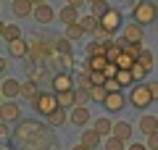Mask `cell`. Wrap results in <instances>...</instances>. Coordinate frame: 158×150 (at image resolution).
Returning a JSON list of instances; mask_svg holds the SVG:
<instances>
[{
    "instance_id": "cell-21",
    "label": "cell",
    "mask_w": 158,
    "mask_h": 150,
    "mask_svg": "<svg viewBox=\"0 0 158 150\" xmlns=\"http://www.w3.org/2000/svg\"><path fill=\"white\" fill-rule=\"evenodd\" d=\"M50 66L61 69V71H69V69L74 66V56L71 53H56V58L50 61Z\"/></svg>"
},
{
    "instance_id": "cell-3",
    "label": "cell",
    "mask_w": 158,
    "mask_h": 150,
    "mask_svg": "<svg viewBox=\"0 0 158 150\" xmlns=\"http://www.w3.org/2000/svg\"><path fill=\"white\" fill-rule=\"evenodd\" d=\"M132 19H135V24H140V27H148V24H153L158 19V6L156 3H148V0H140V3L132 8Z\"/></svg>"
},
{
    "instance_id": "cell-28",
    "label": "cell",
    "mask_w": 158,
    "mask_h": 150,
    "mask_svg": "<svg viewBox=\"0 0 158 150\" xmlns=\"http://www.w3.org/2000/svg\"><path fill=\"white\" fill-rule=\"evenodd\" d=\"M66 121H69V113H66V108H58V111H53L50 116H48V124H50V127H63Z\"/></svg>"
},
{
    "instance_id": "cell-13",
    "label": "cell",
    "mask_w": 158,
    "mask_h": 150,
    "mask_svg": "<svg viewBox=\"0 0 158 150\" xmlns=\"http://www.w3.org/2000/svg\"><path fill=\"white\" fill-rule=\"evenodd\" d=\"M137 129H140L142 134H156L158 132V116H150V113H145V116L140 119V124H137Z\"/></svg>"
},
{
    "instance_id": "cell-31",
    "label": "cell",
    "mask_w": 158,
    "mask_h": 150,
    "mask_svg": "<svg viewBox=\"0 0 158 150\" xmlns=\"http://www.w3.org/2000/svg\"><path fill=\"white\" fill-rule=\"evenodd\" d=\"M87 92H90V100H95V103H103V100H106V95H108V90H106V84H92Z\"/></svg>"
},
{
    "instance_id": "cell-18",
    "label": "cell",
    "mask_w": 158,
    "mask_h": 150,
    "mask_svg": "<svg viewBox=\"0 0 158 150\" xmlns=\"http://www.w3.org/2000/svg\"><path fill=\"white\" fill-rule=\"evenodd\" d=\"M0 34H3V42H13V40H21V32H19V27L16 24H0Z\"/></svg>"
},
{
    "instance_id": "cell-7",
    "label": "cell",
    "mask_w": 158,
    "mask_h": 150,
    "mask_svg": "<svg viewBox=\"0 0 158 150\" xmlns=\"http://www.w3.org/2000/svg\"><path fill=\"white\" fill-rule=\"evenodd\" d=\"M53 92H69V90H77L74 87V79H71V74L69 71H58V74H53Z\"/></svg>"
},
{
    "instance_id": "cell-20",
    "label": "cell",
    "mask_w": 158,
    "mask_h": 150,
    "mask_svg": "<svg viewBox=\"0 0 158 150\" xmlns=\"http://www.w3.org/2000/svg\"><path fill=\"white\" fill-rule=\"evenodd\" d=\"M121 40L140 45L142 42V27H140V24H127V27H124V37H121Z\"/></svg>"
},
{
    "instance_id": "cell-41",
    "label": "cell",
    "mask_w": 158,
    "mask_h": 150,
    "mask_svg": "<svg viewBox=\"0 0 158 150\" xmlns=\"http://www.w3.org/2000/svg\"><path fill=\"white\" fill-rule=\"evenodd\" d=\"M153 61H156V58H153V53H150V50H142V56H140V63H142V66L153 69Z\"/></svg>"
},
{
    "instance_id": "cell-15",
    "label": "cell",
    "mask_w": 158,
    "mask_h": 150,
    "mask_svg": "<svg viewBox=\"0 0 158 150\" xmlns=\"http://www.w3.org/2000/svg\"><path fill=\"white\" fill-rule=\"evenodd\" d=\"M108 66H111L108 56H92V58H87V63H85V71H106Z\"/></svg>"
},
{
    "instance_id": "cell-19",
    "label": "cell",
    "mask_w": 158,
    "mask_h": 150,
    "mask_svg": "<svg viewBox=\"0 0 158 150\" xmlns=\"http://www.w3.org/2000/svg\"><path fill=\"white\" fill-rule=\"evenodd\" d=\"M0 90H3V98L6 100H13L16 95H21V84H19L16 79H3V87Z\"/></svg>"
},
{
    "instance_id": "cell-45",
    "label": "cell",
    "mask_w": 158,
    "mask_h": 150,
    "mask_svg": "<svg viewBox=\"0 0 158 150\" xmlns=\"http://www.w3.org/2000/svg\"><path fill=\"white\" fill-rule=\"evenodd\" d=\"M148 87L153 92V100H158V82H148Z\"/></svg>"
},
{
    "instance_id": "cell-48",
    "label": "cell",
    "mask_w": 158,
    "mask_h": 150,
    "mask_svg": "<svg viewBox=\"0 0 158 150\" xmlns=\"http://www.w3.org/2000/svg\"><path fill=\"white\" fill-rule=\"evenodd\" d=\"M71 150H90V148H85V145L79 142V145H77V148H71Z\"/></svg>"
},
{
    "instance_id": "cell-30",
    "label": "cell",
    "mask_w": 158,
    "mask_h": 150,
    "mask_svg": "<svg viewBox=\"0 0 158 150\" xmlns=\"http://www.w3.org/2000/svg\"><path fill=\"white\" fill-rule=\"evenodd\" d=\"M24 71H27V79L40 82V79H42V63H27V66H24Z\"/></svg>"
},
{
    "instance_id": "cell-32",
    "label": "cell",
    "mask_w": 158,
    "mask_h": 150,
    "mask_svg": "<svg viewBox=\"0 0 158 150\" xmlns=\"http://www.w3.org/2000/svg\"><path fill=\"white\" fill-rule=\"evenodd\" d=\"M95 129L103 134V137H111L113 134V124L108 121V119H95Z\"/></svg>"
},
{
    "instance_id": "cell-24",
    "label": "cell",
    "mask_w": 158,
    "mask_h": 150,
    "mask_svg": "<svg viewBox=\"0 0 158 150\" xmlns=\"http://www.w3.org/2000/svg\"><path fill=\"white\" fill-rule=\"evenodd\" d=\"M37 87H40L37 82H32V79H27V82L21 84V95H24L27 100H32V103H34V100L40 98V90H37Z\"/></svg>"
},
{
    "instance_id": "cell-2",
    "label": "cell",
    "mask_w": 158,
    "mask_h": 150,
    "mask_svg": "<svg viewBox=\"0 0 158 150\" xmlns=\"http://www.w3.org/2000/svg\"><path fill=\"white\" fill-rule=\"evenodd\" d=\"M29 56H32V63H50L56 58V42L42 37H29Z\"/></svg>"
},
{
    "instance_id": "cell-51",
    "label": "cell",
    "mask_w": 158,
    "mask_h": 150,
    "mask_svg": "<svg viewBox=\"0 0 158 150\" xmlns=\"http://www.w3.org/2000/svg\"><path fill=\"white\" fill-rule=\"evenodd\" d=\"M87 3H98V0H87Z\"/></svg>"
},
{
    "instance_id": "cell-46",
    "label": "cell",
    "mask_w": 158,
    "mask_h": 150,
    "mask_svg": "<svg viewBox=\"0 0 158 150\" xmlns=\"http://www.w3.org/2000/svg\"><path fill=\"white\" fill-rule=\"evenodd\" d=\"M127 150H150V148H148V145H142V142H132Z\"/></svg>"
},
{
    "instance_id": "cell-4",
    "label": "cell",
    "mask_w": 158,
    "mask_h": 150,
    "mask_svg": "<svg viewBox=\"0 0 158 150\" xmlns=\"http://www.w3.org/2000/svg\"><path fill=\"white\" fill-rule=\"evenodd\" d=\"M129 106L140 108V111H145V108L153 106V92H150V87H148V82H140V84H135V87L129 90Z\"/></svg>"
},
{
    "instance_id": "cell-12",
    "label": "cell",
    "mask_w": 158,
    "mask_h": 150,
    "mask_svg": "<svg viewBox=\"0 0 158 150\" xmlns=\"http://www.w3.org/2000/svg\"><path fill=\"white\" fill-rule=\"evenodd\" d=\"M100 142H103V134L98 132V129H82V145H85V148L95 150Z\"/></svg>"
},
{
    "instance_id": "cell-37",
    "label": "cell",
    "mask_w": 158,
    "mask_h": 150,
    "mask_svg": "<svg viewBox=\"0 0 158 150\" xmlns=\"http://www.w3.org/2000/svg\"><path fill=\"white\" fill-rule=\"evenodd\" d=\"M92 87V79H90V71H82L77 77V90H90Z\"/></svg>"
},
{
    "instance_id": "cell-47",
    "label": "cell",
    "mask_w": 158,
    "mask_h": 150,
    "mask_svg": "<svg viewBox=\"0 0 158 150\" xmlns=\"http://www.w3.org/2000/svg\"><path fill=\"white\" fill-rule=\"evenodd\" d=\"M87 0H66V6H74V8H79V6H85Z\"/></svg>"
},
{
    "instance_id": "cell-17",
    "label": "cell",
    "mask_w": 158,
    "mask_h": 150,
    "mask_svg": "<svg viewBox=\"0 0 158 150\" xmlns=\"http://www.w3.org/2000/svg\"><path fill=\"white\" fill-rule=\"evenodd\" d=\"M8 50H11V56L13 58H24L29 56V40H13V42H8Z\"/></svg>"
},
{
    "instance_id": "cell-5",
    "label": "cell",
    "mask_w": 158,
    "mask_h": 150,
    "mask_svg": "<svg viewBox=\"0 0 158 150\" xmlns=\"http://www.w3.org/2000/svg\"><path fill=\"white\" fill-rule=\"evenodd\" d=\"M32 106H34V111H37L40 116H45V119L50 116L53 111H58V108H61V106H58V98H56V92H40V98L34 100Z\"/></svg>"
},
{
    "instance_id": "cell-23",
    "label": "cell",
    "mask_w": 158,
    "mask_h": 150,
    "mask_svg": "<svg viewBox=\"0 0 158 150\" xmlns=\"http://www.w3.org/2000/svg\"><path fill=\"white\" fill-rule=\"evenodd\" d=\"M58 98V106L61 108H77V92L74 90H69V92H56Z\"/></svg>"
},
{
    "instance_id": "cell-11",
    "label": "cell",
    "mask_w": 158,
    "mask_h": 150,
    "mask_svg": "<svg viewBox=\"0 0 158 150\" xmlns=\"http://www.w3.org/2000/svg\"><path fill=\"white\" fill-rule=\"evenodd\" d=\"M11 8H13V13H16L19 19H24V16H34V3L32 0H13L11 3Z\"/></svg>"
},
{
    "instance_id": "cell-22",
    "label": "cell",
    "mask_w": 158,
    "mask_h": 150,
    "mask_svg": "<svg viewBox=\"0 0 158 150\" xmlns=\"http://www.w3.org/2000/svg\"><path fill=\"white\" fill-rule=\"evenodd\" d=\"M111 137H118V140H124V142H129L132 124L129 121H116V124H113V134H111Z\"/></svg>"
},
{
    "instance_id": "cell-9",
    "label": "cell",
    "mask_w": 158,
    "mask_h": 150,
    "mask_svg": "<svg viewBox=\"0 0 158 150\" xmlns=\"http://www.w3.org/2000/svg\"><path fill=\"white\" fill-rule=\"evenodd\" d=\"M0 119H3L6 124L19 121V119H21V108H19L16 103H13V100H6V103L0 106Z\"/></svg>"
},
{
    "instance_id": "cell-34",
    "label": "cell",
    "mask_w": 158,
    "mask_h": 150,
    "mask_svg": "<svg viewBox=\"0 0 158 150\" xmlns=\"http://www.w3.org/2000/svg\"><path fill=\"white\" fill-rule=\"evenodd\" d=\"M118 42H121V48L127 50V53H129V56H135L137 61H140V56H142V48L137 42H127V40H118Z\"/></svg>"
},
{
    "instance_id": "cell-42",
    "label": "cell",
    "mask_w": 158,
    "mask_h": 150,
    "mask_svg": "<svg viewBox=\"0 0 158 150\" xmlns=\"http://www.w3.org/2000/svg\"><path fill=\"white\" fill-rule=\"evenodd\" d=\"M106 90H108V92H118V90H121L118 79H108V82H106Z\"/></svg>"
},
{
    "instance_id": "cell-27",
    "label": "cell",
    "mask_w": 158,
    "mask_h": 150,
    "mask_svg": "<svg viewBox=\"0 0 158 150\" xmlns=\"http://www.w3.org/2000/svg\"><path fill=\"white\" fill-rule=\"evenodd\" d=\"M92 56H108V45L100 42V40H92L87 45V58H92Z\"/></svg>"
},
{
    "instance_id": "cell-44",
    "label": "cell",
    "mask_w": 158,
    "mask_h": 150,
    "mask_svg": "<svg viewBox=\"0 0 158 150\" xmlns=\"http://www.w3.org/2000/svg\"><path fill=\"white\" fill-rule=\"evenodd\" d=\"M8 134H11V127H8L6 121H0V137H3V140H8Z\"/></svg>"
},
{
    "instance_id": "cell-40",
    "label": "cell",
    "mask_w": 158,
    "mask_h": 150,
    "mask_svg": "<svg viewBox=\"0 0 158 150\" xmlns=\"http://www.w3.org/2000/svg\"><path fill=\"white\" fill-rule=\"evenodd\" d=\"M90 79H92V84H106L108 82L106 71H90Z\"/></svg>"
},
{
    "instance_id": "cell-43",
    "label": "cell",
    "mask_w": 158,
    "mask_h": 150,
    "mask_svg": "<svg viewBox=\"0 0 158 150\" xmlns=\"http://www.w3.org/2000/svg\"><path fill=\"white\" fill-rule=\"evenodd\" d=\"M145 145H148V148H150V150H158V132H156V134H150Z\"/></svg>"
},
{
    "instance_id": "cell-1",
    "label": "cell",
    "mask_w": 158,
    "mask_h": 150,
    "mask_svg": "<svg viewBox=\"0 0 158 150\" xmlns=\"http://www.w3.org/2000/svg\"><path fill=\"white\" fill-rule=\"evenodd\" d=\"M13 142L19 150H50V145H56L50 129L40 121H21L19 129L13 132Z\"/></svg>"
},
{
    "instance_id": "cell-6",
    "label": "cell",
    "mask_w": 158,
    "mask_h": 150,
    "mask_svg": "<svg viewBox=\"0 0 158 150\" xmlns=\"http://www.w3.org/2000/svg\"><path fill=\"white\" fill-rule=\"evenodd\" d=\"M127 103H129V98H124V95H121V90H118V92H108V95H106L103 108H106L108 113H116V111H121Z\"/></svg>"
},
{
    "instance_id": "cell-14",
    "label": "cell",
    "mask_w": 158,
    "mask_h": 150,
    "mask_svg": "<svg viewBox=\"0 0 158 150\" xmlns=\"http://www.w3.org/2000/svg\"><path fill=\"white\" fill-rule=\"evenodd\" d=\"M53 19H56V11H53L48 3L34 8V21H37V24H53Z\"/></svg>"
},
{
    "instance_id": "cell-16",
    "label": "cell",
    "mask_w": 158,
    "mask_h": 150,
    "mask_svg": "<svg viewBox=\"0 0 158 150\" xmlns=\"http://www.w3.org/2000/svg\"><path fill=\"white\" fill-rule=\"evenodd\" d=\"M58 19H61L63 24H79L82 19H79V8H74V6H63L61 11H58Z\"/></svg>"
},
{
    "instance_id": "cell-38",
    "label": "cell",
    "mask_w": 158,
    "mask_h": 150,
    "mask_svg": "<svg viewBox=\"0 0 158 150\" xmlns=\"http://www.w3.org/2000/svg\"><path fill=\"white\" fill-rule=\"evenodd\" d=\"M148 71H150V69H148V66H142V63H140V61H137V63H135V69H132V74H135V82H137V84H140V82H142V79H145V77H148Z\"/></svg>"
},
{
    "instance_id": "cell-39",
    "label": "cell",
    "mask_w": 158,
    "mask_h": 150,
    "mask_svg": "<svg viewBox=\"0 0 158 150\" xmlns=\"http://www.w3.org/2000/svg\"><path fill=\"white\" fill-rule=\"evenodd\" d=\"M74 92H77V106L85 108V106H87V100H90V92H87V90H74Z\"/></svg>"
},
{
    "instance_id": "cell-35",
    "label": "cell",
    "mask_w": 158,
    "mask_h": 150,
    "mask_svg": "<svg viewBox=\"0 0 158 150\" xmlns=\"http://www.w3.org/2000/svg\"><path fill=\"white\" fill-rule=\"evenodd\" d=\"M103 148H106V150H127V142H124V140H118V137H108L106 142H103Z\"/></svg>"
},
{
    "instance_id": "cell-10",
    "label": "cell",
    "mask_w": 158,
    "mask_h": 150,
    "mask_svg": "<svg viewBox=\"0 0 158 150\" xmlns=\"http://www.w3.org/2000/svg\"><path fill=\"white\" fill-rule=\"evenodd\" d=\"M69 121H71L74 127H87V124H90V111H87V108H82V106L71 108V113H69Z\"/></svg>"
},
{
    "instance_id": "cell-8",
    "label": "cell",
    "mask_w": 158,
    "mask_h": 150,
    "mask_svg": "<svg viewBox=\"0 0 158 150\" xmlns=\"http://www.w3.org/2000/svg\"><path fill=\"white\" fill-rule=\"evenodd\" d=\"M121 27V13L116 11V8H111V11L106 13V16L100 19V29H106V32H111V34H116V29Z\"/></svg>"
},
{
    "instance_id": "cell-50",
    "label": "cell",
    "mask_w": 158,
    "mask_h": 150,
    "mask_svg": "<svg viewBox=\"0 0 158 150\" xmlns=\"http://www.w3.org/2000/svg\"><path fill=\"white\" fill-rule=\"evenodd\" d=\"M3 150H13V148H11V145H3Z\"/></svg>"
},
{
    "instance_id": "cell-33",
    "label": "cell",
    "mask_w": 158,
    "mask_h": 150,
    "mask_svg": "<svg viewBox=\"0 0 158 150\" xmlns=\"http://www.w3.org/2000/svg\"><path fill=\"white\" fill-rule=\"evenodd\" d=\"M82 34H85V29H82V24H69V27H66V32H63V37H69V40L74 42V40H79Z\"/></svg>"
},
{
    "instance_id": "cell-49",
    "label": "cell",
    "mask_w": 158,
    "mask_h": 150,
    "mask_svg": "<svg viewBox=\"0 0 158 150\" xmlns=\"http://www.w3.org/2000/svg\"><path fill=\"white\" fill-rule=\"evenodd\" d=\"M32 3H34V6H45L48 0H32Z\"/></svg>"
},
{
    "instance_id": "cell-29",
    "label": "cell",
    "mask_w": 158,
    "mask_h": 150,
    "mask_svg": "<svg viewBox=\"0 0 158 150\" xmlns=\"http://www.w3.org/2000/svg\"><path fill=\"white\" fill-rule=\"evenodd\" d=\"M108 11H111V6H108L106 0H98V3H90V16H95V19H103Z\"/></svg>"
},
{
    "instance_id": "cell-36",
    "label": "cell",
    "mask_w": 158,
    "mask_h": 150,
    "mask_svg": "<svg viewBox=\"0 0 158 150\" xmlns=\"http://www.w3.org/2000/svg\"><path fill=\"white\" fill-rule=\"evenodd\" d=\"M53 42H56V53H71V40L69 37H58Z\"/></svg>"
},
{
    "instance_id": "cell-25",
    "label": "cell",
    "mask_w": 158,
    "mask_h": 150,
    "mask_svg": "<svg viewBox=\"0 0 158 150\" xmlns=\"http://www.w3.org/2000/svg\"><path fill=\"white\" fill-rule=\"evenodd\" d=\"M113 63H116L121 71H132V69H135V63H137V58H135V56H129V53L124 50V53H121V56H118Z\"/></svg>"
},
{
    "instance_id": "cell-26",
    "label": "cell",
    "mask_w": 158,
    "mask_h": 150,
    "mask_svg": "<svg viewBox=\"0 0 158 150\" xmlns=\"http://www.w3.org/2000/svg\"><path fill=\"white\" fill-rule=\"evenodd\" d=\"M79 24H82L85 34H98V32H100V19H95V16H85Z\"/></svg>"
}]
</instances>
